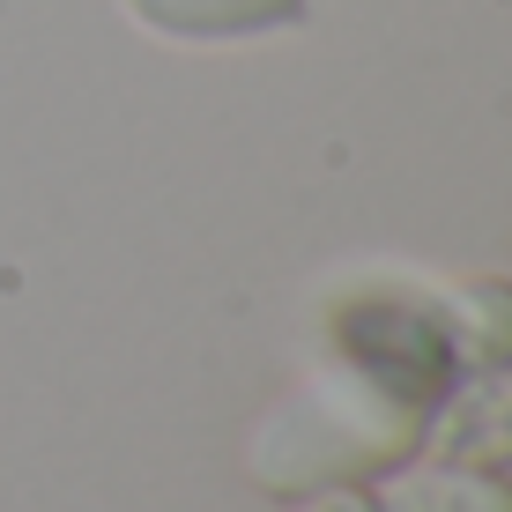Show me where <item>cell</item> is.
Returning a JSON list of instances; mask_svg holds the SVG:
<instances>
[{"instance_id": "5b68a950", "label": "cell", "mask_w": 512, "mask_h": 512, "mask_svg": "<svg viewBox=\"0 0 512 512\" xmlns=\"http://www.w3.org/2000/svg\"><path fill=\"white\" fill-rule=\"evenodd\" d=\"M141 30L179 45H231V38H268V30L305 23L312 0H119Z\"/></svg>"}, {"instance_id": "7a4b0ae2", "label": "cell", "mask_w": 512, "mask_h": 512, "mask_svg": "<svg viewBox=\"0 0 512 512\" xmlns=\"http://www.w3.org/2000/svg\"><path fill=\"white\" fill-rule=\"evenodd\" d=\"M312 357L357 364V372H372L379 386L423 401V409L461 379L431 282L401 275V268L334 275L320 290V305H312Z\"/></svg>"}, {"instance_id": "52a82bcc", "label": "cell", "mask_w": 512, "mask_h": 512, "mask_svg": "<svg viewBox=\"0 0 512 512\" xmlns=\"http://www.w3.org/2000/svg\"><path fill=\"white\" fill-rule=\"evenodd\" d=\"M290 512H379L372 483H334V490H312V498H297Z\"/></svg>"}, {"instance_id": "8992f818", "label": "cell", "mask_w": 512, "mask_h": 512, "mask_svg": "<svg viewBox=\"0 0 512 512\" xmlns=\"http://www.w3.org/2000/svg\"><path fill=\"white\" fill-rule=\"evenodd\" d=\"M431 297L461 372L512 364V275H453V282H431Z\"/></svg>"}, {"instance_id": "277c9868", "label": "cell", "mask_w": 512, "mask_h": 512, "mask_svg": "<svg viewBox=\"0 0 512 512\" xmlns=\"http://www.w3.org/2000/svg\"><path fill=\"white\" fill-rule=\"evenodd\" d=\"M372 498H379V512H512V475L409 453L401 468H386L372 483Z\"/></svg>"}, {"instance_id": "3957f363", "label": "cell", "mask_w": 512, "mask_h": 512, "mask_svg": "<svg viewBox=\"0 0 512 512\" xmlns=\"http://www.w3.org/2000/svg\"><path fill=\"white\" fill-rule=\"evenodd\" d=\"M423 453L468 468H512V364L453 379L423 416Z\"/></svg>"}, {"instance_id": "6da1fadb", "label": "cell", "mask_w": 512, "mask_h": 512, "mask_svg": "<svg viewBox=\"0 0 512 512\" xmlns=\"http://www.w3.org/2000/svg\"><path fill=\"white\" fill-rule=\"evenodd\" d=\"M423 416H431L423 401L379 386L357 364L312 357L305 379L275 394L245 438V483L275 505H297L334 483H379L386 468L423 453Z\"/></svg>"}]
</instances>
